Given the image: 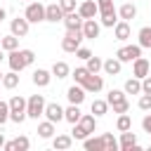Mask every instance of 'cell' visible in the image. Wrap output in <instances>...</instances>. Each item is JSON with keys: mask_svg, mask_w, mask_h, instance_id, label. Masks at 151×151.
Masks as SVG:
<instances>
[{"mask_svg": "<svg viewBox=\"0 0 151 151\" xmlns=\"http://www.w3.org/2000/svg\"><path fill=\"white\" fill-rule=\"evenodd\" d=\"M42 116L57 125L59 120H64V109H61L57 101H50V104H45V111H42Z\"/></svg>", "mask_w": 151, "mask_h": 151, "instance_id": "obj_8", "label": "cell"}, {"mask_svg": "<svg viewBox=\"0 0 151 151\" xmlns=\"http://www.w3.org/2000/svg\"><path fill=\"white\" fill-rule=\"evenodd\" d=\"M134 17H137V7H134V2H125V5L118 7V19L130 21V19H134Z\"/></svg>", "mask_w": 151, "mask_h": 151, "instance_id": "obj_20", "label": "cell"}, {"mask_svg": "<svg viewBox=\"0 0 151 151\" xmlns=\"http://www.w3.org/2000/svg\"><path fill=\"white\" fill-rule=\"evenodd\" d=\"M116 130L118 132H125V130H132V120L127 113H118V120H116Z\"/></svg>", "mask_w": 151, "mask_h": 151, "instance_id": "obj_34", "label": "cell"}, {"mask_svg": "<svg viewBox=\"0 0 151 151\" xmlns=\"http://www.w3.org/2000/svg\"><path fill=\"white\" fill-rule=\"evenodd\" d=\"M83 40H85V35H83L80 28H78V31H66V35L61 38V50H64V52H76Z\"/></svg>", "mask_w": 151, "mask_h": 151, "instance_id": "obj_4", "label": "cell"}, {"mask_svg": "<svg viewBox=\"0 0 151 151\" xmlns=\"http://www.w3.org/2000/svg\"><path fill=\"white\" fill-rule=\"evenodd\" d=\"M149 71H151V64H149V59H144V57H137L134 61H132V76L134 78H146L149 76Z\"/></svg>", "mask_w": 151, "mask_h": 151, "instance_id": "obj_10", "label": "cell"}, {"mask_svg": "<svg viewBox=\"0 0 151 151\" xmlns=\"http://www.w3.org/2000/svg\"><path fill=\"white\" fill-rule=\"evenodd\" d=\"M113 35H116V40H120V42H125L127 38H130V24L127 21H118L116 26H113Z\"/></svg>", "mask_w": 151, "mask_h": 151, "instance_id": "obj_21", "label": "cell"}, {"mask_svg": "<svg viewBox=\"0 0 151 151\" xmlns=\"http://www.w3.org/2000/svg\"><path fill=\"white\" fill-rule=\"evenodd\" d=\"M2 146H5V134L0 132V149H2Z\"/></svg>", "mask_w": 151, "mask_h": 151, "instance_id": "obj_49", "label": "cell"}, {"mask_svg": "<svg viewBox=\"0 0 151 151\" xmlns=\"http://www.w3.org/2000/svg\"><path fill=\"white\" fill-rule=\"evenodd\" d=\"M118 149H120V151H132V149H137V134H134V132H130V130L120 132Z\"/></svg>", "mask_w": 151, "mask_h": 151, "instance_id": "obj_14", "label": "cell"}, {"mask_svg": "<svg viewBox=\"0 0 151 151\" xmlns=\"http://www.w3.org/2000/svg\"><path fill=\"white\" fill-rule=\"evenodd\" d=\"M137 57H142V47H139V45H123V47H118V52H116V59H118L120 64L134 61Z\"/></svg>", "mask_w": 151, "mask_h": 151, "instance_id": "obj_5", "label": "cell"}, {"mask_svg": "<svg viewBox=\"0 0 151 151\" xmlns=\"http://www.w3.org/2000/svg\"><path fill=\"white\" fill-rule=\"evenodd\" d=\"M83 19H94L97 14H99V9H97V2L94 0H83L80 5H78V9H76Z\"/></svg>", "mask_w": 151, "mask_h": 151, "instance_id": "obj_11", "label": "cell"}, {"mask_svg": "<svg viewBox=\"0 0 151 151\" xmlns=\"http://www.w3.org/2000/svg\"><path fill=\"white\" fill-rule=\"evenodd\" d=\"M71 76H73V80H76L78 85H83V83L87 80V76H90V71H87L85 66H78V68H76V71L71 73Z\"/></svg>", "mask_w": 151, "mask_h": 151, "instance_id": "obj_36", "label": "cell"}, {"mask_svg": "<svg viewBox=\"0 0 151 151\" xmlns=\"http://www.w3.org/2000/svg\"><path fill=\"white\" fill-rule=\"evenodd\" d=\"M2 76H5V73H2V71H0V83H2Z\"/></svg>", "mask_w": 151, "mask_h": 151, "instance_id": "obj_51", "label": "cell"}, {"mask_svg": "<svg viewBox=\"0 0 151 151\" xmlns=\"http://www.w3.org/2000/svg\"><path fill=\"white\" fill-rule=\"evenodd\" d=\"M94 2H97L99 14H101V12H109V9H116V7H113V0H94Z\"/></svg>", "mask_w": 151, "mask_h": 151, "instance_id": "obj_44", "label": "cell"}, {"mask_svg": "<svg viewBox=\"0 0 151 151\" xmlns=\"http://www.w3.org/2000/svg\"><path fill=\"white\" fill-rule=\"evenodd\" d=\"M78 125H80L87 134H92V132L97 130V118H94L92 113H83V116H80V120H78Z\"/></svg>", "mask_w": 151, "mask_h": 151, "instance_id": "obj_22", "label": "cell"}, {"mask_svg": "<svg viewBox=\"0 0 151 151\" xmlns=\"http://www.w3.org/2000/svg\"><path fill=\"white\" fill-rule=\"evenodd\" d=\"M61 19H64V9L59 7V2L45 5V21H52V24H57V21H61Z\"/></svg>", "mask_w": 151, "mask_h": 151, "instance_id": "obj_15", "label": "cell"}, {"mask_svg": "<svg viewBox=\"0 0 151 151\" xmlns=\"http://www.w3.org/2000/svg\"><path fill=\"white\" fill-rule=\"evenodd\" d=\"M120 68H123V64H120L116 57H109V59H104V64H101V71H104L106 76H118Z\"/></svg>", "mask_w": 151, "mask_h": 151, "instance_id": "obj_18", "label": "cell"}, {"mask_svg": "<svg viewBox=\"0 0 151 151\" xmlns=\"http://www.w3.org/2000/svg\"><path fill=\"white\" fill-rule=\"evenodd\" d=\"M83 146H85V151H106L101 137H85L83 139Z\"/></svg>", "mask_w": 151, "mask_h": 151, "instance_id": "obj_23", "label": "cell"}, {"mask_svg": "<svg viewBox=\"0 0 151 151\" xmlns=\"http://www.w3.org/2000/svg\"><path fill=\"white\" fill-rule=\"evenodd\" d=\"M0 38H2V35H0Z\"/></svg>", "mask_w": 151, "mask_h": 151, "instance_id": "obj_53", "label": "cell"}, {"mask_svg": "<svg viewBox=\"0 0 151 151\" xmlns=\"http://www.w3.org/2000/svg\"><path fill=\"white\" fill-rule=\"evenodd\" d=\"M80 116H83V111H80V106H78V104H71L68 109H64V120H68L71 125H73V123H78V120H80Z\"/></svg>", "mask_w": 151, "mask_h": 151, "instance_id": "obj_27", "label": "cell"}, {"mask_svg": "<svg viewBox=\"0 0 151 151\" xmlns=\"http://www.w3.org/2000/svg\"><path fill=\"white\" fill-rule=\"evenodd\" d=\"M2 59H5V54H2V47H0V64H2Z\"/></svg>", "mask_w": 151, "mask_h": 151, "instance_id": "obj_50", "label": "cell"}, {"mask_svg": "<svg viewBox=\"0 0 151 151\" xmlns=\"http://www.w3.org/2000/svg\"><path fill=\"white\" fill-rule=\"evenodd\" d=\"M120 99H127V97H125V90H109V97H106V101H109V104L120 101Z\"/></svg>", "mask_w": 151, "mask_h": 151, "instance_id": "obj_40", "label": "cell"}, {"mask_svg": "<svg viewBox=\"0 0 151 151\" xmlns=\"http://www.w3.org/2000/svg\"><path fill=\"white\" fill-rule=\"evenodd\" d=\"M45 97L42 94H31L28 99H26V116L28 118H33V120H38L40 116H42V111H45Z\"/></svg>", "mask_w": 151, "mask_h": 151, "instance_id": "obj_3", "label": "cell"}, {"mask_svg": "<svg viewBox=\"0 0 151 151\" xmlns=\"http://www.w3.org/2000/svg\"><path fill=\"white\" fill-rule=\"evenodd\" d=\"M90 111H92L94 118H101V116L109 113V101H104V99H94L92 106H90Z\"/></svg>", "mask_w": 151, "mask_h": 151, "instance_id": "obj_26", "label": "cell"}, {"mask_svg": "<svg viewBox=\"0 0 151 151\" xmlns=\"http://www.w3.org/2000/svg\"><path fill=\"white\" fill-rule=\"evenodd\" d=\"M99 19H101V26H106V28H113V26L118 24V9L101 12V14H99Z\"/></svg>", "mask_w": 151, "mask_h": 151, "instance_id": "obj_24", "label": "cell"}, {"mask_svg": "<svg viewBox=\"0 0 151 151\" xmlns=\"http://www.w3.org/2000/svg\"><path fill=\"white\" fill-rule=\"evenodd\" d=\"M71 144H73V137H71V134H57V137L52 139V146H54V149H59V151L71 149Z\"/></svg>", "mask_w": 151, "mask_h": 151, "instance_id": "obj_28", "label": "cell"}, {"mask_svg": "<svg viewBox=\"0 0 151 151\" xmlns=\"http://www.w3.org/2000/svg\"><path fill=\"white\" fill-rule=\"evenodd\" d=\"M5 17H7V12H5V9H2V7H0V24H2V21H5Z\"/></svg>", "mask_w": 151, "mask_h": 151, "instance_id": "obj_48", "label": "cell"}, {"mask_svg": "<svg viewBox=\"0 0 151 151\" xmlns=\"http://www.w3.org/2000/svg\"><path fill=\"white\" fill-rule=\"evenodd\" d=\"M61 24L66 26V31H78V28H83V17L78 12H68V14H64Z\"/></svg>", "mask_w": 151, "mask_h": 151, "instance_id": "obj_16", "label": "cell"}, {"mask_svg": "<svg viewBox=\"0 0 151 151\" xmlns=\"http://www.w3.org/2000/svg\"><path fill=\"white\" fill-rule=\"evenodd\" d=\"M137 38H139V47L144 50V47H149L151 50V26H144V28H139V33H137Z\"/></svg>", "mask_w": 151, "mask_h": 151, "instance_id": "obj_31", "label": "cell"}, {"mask_svg": "<svg viewBox=\"0 0 151 151\" xmlns=\"http://www.w3.org/2000/svg\"><path fill=\"white\" fill-rule=\"evenodd\" d=\"M83 87H85V92H101V87H104V78L99 76V73H90L87 76V80L83 83Z\"/></svg>", "mask_w": 151, "mask_h": 151, "instance_id": "obj_12", "label": "cell"}, {"mask_svg": "<svg viewBox=\"0 0 151 151\" xmlns=\"http://www.w3.org/2000/svg\"><path fill=\"white\" fill-rule=\"evenodd\" d=\"M142 92L144 94H151V73L146 78H142Z\"/></svg>", "mask_w": 151, "mask_h": 151, "instance_id": "obj_45", "label": "cell"}, {"mask_svg": "<svg viewBox=\"0 0 151 151\" xmlns=\"http://www.w3.org/2000/svg\"><path fill=\"white\" fill-rule=\"evenodd\" d=\"M28 28H31V24H28L26 17H17V19L9 21V31H12V35H17V38H26V35H28Z\"/></svg>", "mask_w": 151, "mask_h": 151, "instance_id": "obj_7", "label": "cell"}, {"mask_svg": "<svg viewBox=\"0 0 151 151\" xmlns=\"http://www.w3.org/2000/svg\"><path fill=\"white\" fill-rule=\"evenodd\" d=\"M71 137H73V139H78V142H83V139H85V137H90V134H87V132H85V130H83V127H80L78 123H73V130H71Z\"/></svg>", "mask_w": 151, "mask_h": 151, "instance_id": "obj_41", "label": "cell"}, {"mask_svg": "<svg viewBox=\"0 0 151 151\" xmlns=\"http://www.w3.org/2000/svg\"><path fill=\"white\" fill-rule=\"evenodd\" d=\"M101 139H104V146H106V151H116V149H118V139H116L111 132H104V134H101Z\"/></svg>", "mask_w": 151, "mask_h": 151, "instance_id": "obj_37", "label": "cell"}, {"mask_svg": "<svg viewBox=\"0 0 151 151\" xmlns=\"http://www.w3.org/2000/svg\"><path fill=\"white\" fill-rule=\"evenodd\" d=\"M130 2H134V0H130Z\"/></svg>", "mask_w": 151, "mask_h": 151, "instance_id": "obj_52", "label": "cell"}, {"mask_svg": "<svg viewBox=\"0 0 151 151\" xmlns=\"http://www.w3.org/2000/svg\"><path fill=\"white\" fill-rule=\"evenodd\" d=\"M52 76H57V80H61V78H68V76H71V68H68V64H66V61H54V64H52Z\"/></svg>", "mask_w": 151, "mask_h": 151, "instance_id": "obj_25", "label": "cell"}, {"mask_svg": "<svg viewBox=\"0 0 151 151\" xmlns=\"http://www.w3.org/2000/svg\"><path fill=\"white\" fill-rule=\"evenodd\" d=\"M9 120V101H2L0 99V127Z\"/></svg>", "mask_w": 151, "mask_h": 151, "instance_id": "obj_39", "label": "cell"}, {"mask_svg": "<svg viewBox=\"0 0 151 151\" xmlns=\"http://www.w3.org/2000/svg\"><path fill=\"white\" fill-rule=\"evenodd\" d=\"M123 90H125V94H142V80L132 76L130 80H125V87Z\"/></svg>", "mask_w": 151, "mask_h": 151, "instance_id": "obj_30", "label": "cell"}, {"mask_svg": "<svg viewBox=\"0 0 151 151\" xmlns=\"http://www.w3.org/2000/svg\"><path fill=\"white\" fill-rule=\"evenodd\" d=\"M17 85H19V73L17 71H9V73L2 76V87L5 90H14Z\"/></svg>", "mask_w": 151, "mask_h": 151, "instance_id": "obj_33", "label": "cell"}, {"mask_svg": "<svg viewBox=\"0 0 151 151\" xmlns=\"http://www.w3.org/2000/svg\"><path fill=\"white\" fill-rule=\"evenodd\" d=\"M137 106H139L142 111H151V94H144V92H142V97H139Z\"/></svg>", "mask_w": 151, "mask_h": 151, "instance_id": "obj_42", "label": "cell"}, {"mask_svg": "<svg viewBox=\"0 0 151 151\" xmlns=\"http://www.w3.org/2000/svg\"><path fill=\"white\" fill-rule=\"evenodd\" d=\"M52 80V71H45V68H35L33 71V85L35 87H47Z\"/></svg>", "mask_w": 151, "mask_h": 151, "instance_id": "obj_17", "label": "cell"}, {"mask_svg": "<svg viewBox=\"0 0 151 151\" xmlns=\"http://www.w3.org/2000/svg\"><path fill=\"white\" fill-rule=\"evenodd\" d=\"M54 132H57V127H54L52 120H42V123H38V137H40V139H52Z\"/></svg>", "mask_w": 151, "mask_h": 151, "instance_id": "obj_19", "label": "cell"}, {"mask_svg": "<svg viewBox=\"0 0 151 151\" xmlns=\"http://www.w3.org/2000/svg\"><path fill=\"white\" fill-rule=\"evenodd\" d=\"M28 116H26V99L21 94H14L9 99V120L12 123H24Z\"/></svg>", "mask_w": 151, "mask_h": 151, "instance_id": "obj_2", "label": "cell"}, {"mask_svg": "<svg viewBox=\"0 0 151 151\" xmlns=\"http://www.w3.org/2000/svg\"><path fill=\"white\" fill-rule=\"evenodd\" d=\"M149 73H151V71H149Z\"/></svg>", "mask_w": 151, "mask_h": 151, "instance_id": "obj_54", "label": "cell"}, {"mask_svg": "<svg viewBox=\"0 0 151 151\" xmlns=\"http://www.w3.org/2000/svg\"><path fill=\"white\" fill-rule=\"evenodd\" d=\"M59 7L64 9V14H68V12H76V9H78L76 0H59Z\"/></svg>", "mask_w": 151, "mask_h": 151, "instance_id": "obj_43", "label": "cell"}, {"mask_svg": "<svg viewBox=\"0 0 151 151\" xmlns=\"http://www.w3.org/2000/svg\"><path fill=\"white\" fill-rule=\"evenodd\" d=\"M85 94H87V92H85V87H83V85H78V83H76V85H71V87L66 90L68 101H71V104H78V106L85 101Z\"/></svg>", "mask_w": 151, "mask_h": 151, "instance_id": "obj_13", "label": "cell"}, {"mask_svg": "<svg viewBox=\"0 0 151 151\" xmlns=\"http://www.w3.org/2000/svg\"><path fill=\"white\" fill-rule=\"evenodd\" d=\"M109 106L113 109V113H127V111H130V101H127V99L113 101V104H109Z\"/></svg>", "mask_w": 151, "mask_h": 151, "instance_id": "obj_38", "label": "cell"}, {"mask_svg": "<svg viewBox=\"0 0 151 151\" xmlns=\"http://www.w3.org/2000/svg\"><path fill=\"white\" fill-rule=\"evenodd\" d=\"M24 17L28 19V24H40V21H45V5H40V2H28Z\"/></svg>", "mask_w": 151, "mask_h": 151, "instance_id": "obj_6", "label": "cell"}, {"mask_svg": "<svg viewBox=\"0 0 151 151\" xmlns=\"http://www.w3.org/2000/svg\"><path fill=\"white\" fill-rule=\"evenodd\" d=\"M33 59H35V52H33V50H19V47H17V50H12V52L7 54L9 68L17 71V73H21L26 66H31Z\"/></svg>", "mask_w": 151, "mask_h": 151, "instance_id": "obj_1", "label": "cell"}, {"mask_svg": "<svg viewBox=\"0 0 151 151\" xmlns=\"http://www.w3.org/2000/svg\"><path fill=\"white\" fill-rule=\"evenodd\" d=\"M83 35L87 38V40H94V38H99V33H101V26L97 24V19H83Z\"/></svg>", "mask_w": 151, "mask_h": 151, "instance_id": "obj_9", "label": "cell"}, {"mask_svg": "<svg viewBox=\"0 0 151 151\" xmlns=\"http://www.w3.org/2000/svg\"><path fill=\"white\" fill-rule=\"evenodd\" d=\"M142 130H144L146 134H151V113H146V116L142 118Z\"/></svg>", "mask_w": 151, "mask_h": 151, "instance_id": "obj_46", "label": "cell"}, {"mask_svg": "<svg viewBox=\"0 0 151 151\" xmlns=\"http://www.w3.org/2000/svg\"><path fill=\"white\" fill-rule=\"evenodd\" d=\"M90 54H92V52H90L87 47H78V50H76V57H78V59H83V61H85Z\"/></svg>", "mask_w": 151, "mask_h": 151, "instance_id": "obj_47", "label": "cell"}, {"mask_svg": "<svg viewBox=\"0 0 151 151\" xmlns=\"http://www.w3.org/2000/svg\"><path fill=\"white\" fill-rule=\"evenodd\" d=\"M101 64H104V59H99V57H94V54H90V57L85 59V68H87L90 73H99V71H101Z\"/></svg>", "mask_w": 151, "mask_h": 151, "instance_id": "obj_32", "label": "cell"}, {"mask_svg": "<svg viewBox=\"0 0 151 151\" xmlns=\"http://www.w3.org/2000/svg\"><path fill=\"white\" fill-rule=\"evenodd\" d=\"M28 146H31V139H28L26 134H19L17 139H12V149H14V151H26Z\"/></svg>", "mask_w": 151, "mask_h": 151, "instance_id": "obj_35", "label": "cell"}, {"mask_svg": "<svg viewBox=\"0 0 151 151\" xmlns=\"http://www.w3.org/2000/svg\"><path fill=\"white\" fill-rule=\"evenodd\" d=\"M0 47H2L5 52H12V50L19 47V38L12 35V33H9V35H2V38H0Z\"/></svg>", "mask_w": 151, "mask_h": 151, "instance_id": "obj_29", "label": "cell"}]
</instances>
